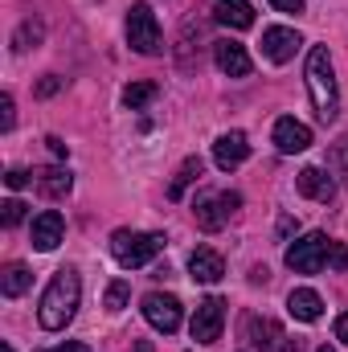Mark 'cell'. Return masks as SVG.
<instances>
[{"mask_svg": "<svg viewBox=\"0 0 348 352\" xmlns=\"http://www.w3.org/2000/svg\"><path fill=\"white\" fill-rule=\"evenodd\" d=\"M78 299H83L78 270H74V266H62V270L50 278V287H45V295H41V303H37L41 328H45V332H62V328L78 316Z\"/></svg>", "mask_w": 348, "mask_h": 352, "instance_id": "1", "label": "cell"}, {"mask_svg": "<svg viewBox=\"0 0 348 352\" xmlns=\"http://www.w3.org/2000/svg\"><path fill=\"white\" fill-rule=\"evenodd\" d=\"M303 78H307V94H312L316 119H320V123H336V119H340V87H336L332 54H328L324 45H312L307 66H303Z\"/></svg>", "mask_w": 348, "mask_h": 352, "instance_id": "2", "label": "cell"}, {"mask_svg": "<svg viewBox=\"0 0 348 352\" xmlns=\"http://www.w3.org/2000/svg\"><path fill=\"white\" fill-rule=\"evenodd\" d=\"M164 250V234H135V230H115L111 234V254L119 266H148Z\"/></svg>", "mask_w": 348, "mask_h": 352, "instance_id": "3", "label": "cell"}, {"mask_svg": "<svg viewBox=\"0 0 348 352\" xmlns=\"http://www.w3.org/2000/svg\"><path fill=\"white\" fill-rule=\"evenodd\" d=\"M127 45H131L135 54H144V58H156V54L164 50L160 21H156V12H152L144 0L131 4V12H127Z\"/></svg>", "mask_w": 348, "mask_h": 352, "instance_id": "4", "label": "cell"}, {"mask_svg": "<svg viewBox=\"0 0 348 352\" xmlns=\"http://www.w3.org/2000/svg\"><path fill=\"white\" fill-rule=\"evenodd\" d=\"M242 205V197L238 192H201L197 201H193V217H197V226L205 230V234H217L226 221H230V213Z\"/></svg>", "mask_w": 348, "mask_h": 352, "instance_id": "5", "label": "cell"}, {"mask_svg": "<svg viewBox=\"0 0 348 352\" xmlns=\"http://www.w3.org/2000/svg\"><path fill=\"white\" fill-rule=\"evenodd\" d=\"M328 246H332L328 234H307V238H299V242L287 246V266L295 274H316L328 263Z\"/></svg>", "mask_w": 348, "mask_h": 352, "instance_id": "6", "label": "cell"}, {"mask_svg": "<svg viewBox=\"0 0 348 352\" xmlns=\"http://www.w3.org/2000/svg\"><path fill=\"white\" fill-rule=\"evenodd\" d=\"M221 324H226V303L213 295V299H201V303H197L188 332H193L197 344H213V340L221 336Z\"/></svg>", "mask_w": 348, "mask_h": 352, "instance_id": "7", "label": "cell"}, {"mask_svg": "<svg viewBox=\"0 0 348 352\" xmlns=\"http://www.w3.org/2000/svg\"><path fill=\"white\" fill-rule=\"evenodd\" d=\"M144 320H148L156 332L173 336L176 328H180V299H176V295H164V291L144 295Z\"/></svg>", "mask_w": 348, "mask_h": 352, "instance_id": "8", "label": "cell"}, {"mask_svg": "<svg viewBox=\"0 0 348 352\" xmlns=\"http://www.w3.org/2000/svg\"><path fill=\"white\" fill-rule=\"evenodd\" d=\"M295 50H299V33H295V29L274 25V29H266V33H262V58H266V62L283 66V62H291V58H295Z\"/></svg>", "mask_w": 348, "mask_h": 352, "instance_id": "9", "label": "cell"}, {"mask_svg": "<svg viewBox=\"0 0 348 352\" xmlns=\"http://www.w3.org/2000/svg\"><path fill=\"white\" fill-rule=\"evenodd\" d=\"M274 148L283 152V156H295V152H307L312 148V127L307 123H299V119H279L274 123Z\"/></svg>", "mask_w": 348, "mask_h": 352, "instance_id": "10", "label": "cell"}, {"mask_svg": "<svg viewBox=\"0 0 348 352\" xmlns=\"http://www.w3.org/2000/svg\"><path fill=\"white\" fill-rule=\"evenodd\" d=\"M213 62H217V70L221 74H230V78H246L250 74V54H246V45H238V41H213Z\"/></svg>", "mask_w": 348, "mask_h": 352, "instance_id": "11", "label": "cell"}, {"mask_svg": "<svg viewBox=\"0 0 348 352\" xmlns=\"http://www.w3.org/2000/svg\"><path fill=\"white\" fill-rule=\"evenodd\" d=\"M246 156H250V144H246L242 131H226V135L213 144V164H217L221 173H234L238 164H246Z\"/></svg>", "mask_w": 348, "mask_h": 352, "instance_id": "12", "label": "cell"}, {"mask_svg": "<svg viewBox=\"0 0 348 352\" xmlns=\"http://www.w3.org/2000/svg\"><path fill=\"white\" fill-rule=\"evenodd\" d=\"M62 234H66V221H62V213H58V209H45L41 217H33V230H29V238H33V246H37L41 254L58 250Z\"/></svg>", "mask_w": 348, "mask_h": 352, "instance_id": "13", "label": "cell"}, {"mask_svg": "<svg viewBox=\"0 0 348 352\" xmlns=\"http://www.w3.org/2000/svg\"><path fill=\"white\" fill-rule=\"evenodd\" d=\"M295 184H299V192L307 197V201H332L336 197V180L324 173V168H303V173L295 176Z\"/></svg>", "mask_w": 348, "mask_h": 352, "instance_id": "14", "label": "cell"}, {"mask_svg": "<svg viewBox=\"0 0 348 352\" xmlns=\"http://www.w3.org/2000/svg\"><path fill=\"white\" fill-rule=\"evenodd\" d=\"M287 311H291L295 320H303V324H316V320L324 316V299H320L312 287H295V291L287 295Z\"/></svg>", "mask_w": 348, "mask_h": 352, "instance_id": "15", "label": "cell"}, {"mask_svg": "<svg viewBox=\"0 0 348 352\" xmlns=\"http://www.w3.org/2000/svg\"><path fill=\"white\" fill-rule=\"evenodd\" d=\"M188 274H193L197 283H217V278L226 274V263H221L217 250L201 246V250H193V258H188Z\"/></svg>", "mask_w": 348, "mask_h": 352, "instance_id": "16", "label": "cell"}, {"mask_svg": "<svg viewBox=\"0 0 348 352\" xmlns=\"http://www.w3.org/2000/svg\"><path fill=\"white\" fill-rule=\"evenodd\" d=\"M213 16H217L226 29H250V25H254L250 0H217V4H213Z\"/></svg>", "mask_w": 348, "mask_h": 352, "instance_id": "17", "label": "cell"}, {"mask_svg": "<svg viewBox=\"0 0 348 352\" xmlns=\"http://www.w3.org/2000/svg\"><path fill=\"white\" fill-rule=\"evenodd\" d=\"M29 283H33L29 266L8 263L4 270H0V295H4V299H17V295H25V291H29Z\"/></svg>", "mask_w": 348, "mask_h": 352, "instance_id": "18", "label": "cell"}, {"mask_svg": "<svg viewBox=\"0 0 348 352\" xmlns=\"http://www.w3.org/2000/svg\"><path fill=\"white\" fill-rule=\"evenodd\" d=\"M201 173H205V164H201V156H188V160L180 164V173L173 176V184H168V201H180V197H184V188L201 180Z\"/></svg>", "mask_w": 348, "mask_h": 352, "instance_id": "19", "label": "cell"}, {"mask_svg": "<svg viewBox=\"0 0 348 352\" xmlns=\"http://www.w3.org/2000/svg\"><path fill=\"white\" fill-rule=\"evenodd\" d=\"M37 188H41L45 197H66V192L74 188V176L66 173V168H41V173H37Z\"/></svg>", "mask_w": 348, "mask_h": 352, "instance_id": "20", "label": "cell"}, {"mask_svg": "<svg viewBox=\"0 0 348 352\" xmlns=\"http://www.w3.org/2000/svg\"><path fill=\"white\" fill-rule=\"evenodd\" d=\"M246 336H250V344L254 349H270L274 340H279V324H270V320H246Z\"/></svg>", "mask_w": 348, "mask_h": 352, "instance_id": "21", "label": "cell"}, {"mask_svg": "<svg viewBox=\"0 0 348 352\" xmlns=\"http://www.w3.org/2000/svg\"><path fill=\"white\" fill-rule=\"evenodd\" d=\"M41 37H45V29H41V21H25V25L17 29V37H12V50H17V54H25V50H33V45H41Z\"/></svg>", "mask_w": 348, "mask_h": 352, "instance_id": "22", "label": "cell"}, {"mask_svg": "<svg viewBox=\"0 0 348 352\" xmlns=\"http://www.w3.org/2000/svg\"><path fill=\"white\" fill-rule=\"evenodd\" d=\"M156 94H160V87H156V82H131V87L123 90V102H127L131 111H140V107H148Z\"/></svg>", "mask_w": 348, "mask_h": 352, "instance_id": "23", "label": "cell"}, {"mask_svg": "<svg viewBox=\"0 0 348 352\" xmlns=\"http://www.w3.org/2000/svg\"><path fill=\"white\" fill-rule=\"evenodd\" d=\"M127 299H131V287H127L123 278H115V283L107 287V299H102V307H107V311H123V307H127Z\"/></svg>", "mask_w": 348, "mask_h": 352, "instance_id": "24", "label": "cell"}, {"mask_svg": "<svg viewBox=\"0 0 348 352\" xmlns=\"http://www.w3.org/2000/svg\"><path fill=\"white\" fill-rule=\"evenodd\" d=\"M0 209H4V213H0V217H4V226H8V230H12V226H21V221H25V201H17V197H8V201H4V205H0Z\"/></svg>", "mask_w": 348, "mask_h": 352, "instance_id": "25", "label": "cell"}, {"mask_svg": "<svg viewBox=\"0 0 348 352\" xmlns=\"http://www.w3.org/2000/svg\"><path fill=\"white\" fill-rule=\"evenodd\" d=\"M328 266H332V270H348V246L345 242H332V246H328Z\"/></svg>", "mask_w": 348, "mask_h": 352, "instance_id": "26", "label": "cell"}, {"mask_svg": "<svg viewBox=\"0 0 348 352\" xmlns=\"http://www.w3.org/2000/svg\"><path fill=\"white\" fill-rule=\"evenodd\" d=\"M17 111H12V94H0V131H12Z\"/></svg>", "mask_w": 348, "mask_h": 352, "instance_id": "27", "label": "cell"}, {"mask_svg": "<svg viewBox=\"0 0 348 352\" xmlns=\"http://www.w3.org/2000/svg\"><path fill=\"white\" fill-rule=\"evenodd\" d=\"M62 90V78L58 74H45L41 82H37V98H50V94H58Z\"/></svg>", "mask_w": 348, "mask_h": 352, "instance_id": "28", "label": "cell"}, {"mask_svg": "<svg viewBox=\"0 0 348 352\" xmlns=\"http://www.w3.org/2000/svg\"><path fill=\"white\" fill-rule=\"evenodd\" d=\"M29 180H33V176L25 173V168H12V173L4 176V184H8V188H25V184H29Z\"/></svg>", "mask_w": 348, "mask_h": 352, "instance_id": "29", "label": "cell"}, {"mask_svg": "<svg viewBox=\"0 0 348 352\" xmlns=\"http://www.w3.org/2000/svg\"><path fill=\"white\" fill-rule=\"evenodd\" d=\"M45 144H50V152H54V156H58V160H66V156H70V148H66V144H62V140H58V135H50V140H45Z\"/></svg>", "mask_w": 348, "mask_h": 352, "instance_id": "30", "label": "cell"}, {"mask_svg": "<svg viewBox=\"0 0 348 352\" xmlns=\"http://www.w3.org/2000/svg\"><path fill=\"white\" fill-rule=\"evenodd\" d=\"M279 12H303V0H270Z\"/></svg>", "mask_w": 348, "mask_h": 352, "instance_id": "31", "label": "cell"}, {"mask_svg": "<svg viewBox=\"0 0 348 352\" xmlns=\"http://www.w3.org/2000/svg\"><path fill=\"white\" fill-rule=\"evenodd\" d=\"M41 352H90L87 344H78V340H74V344H58V349H41Z\"/></svg>", "mask_w": 348, "mask_h": 352, "instance_id": "32", "label": "cell"}, {"mask_svg": "<svg viewBox=\"0 0 348 352\" xmlns=\"http://www.w3.org/2000/svg\"><path fill=\"white\" fill-rule=\"evenodd\" d=\"M336 340H345V344H348V311L336 320Z\"/></svg>", "mask_w": 348, "mask_h": 352, "instance_id": "33", "label": "cell"}, {"mask_svg": "<svg viewBox=\"0 0 348 352\" xmlns=\"http://www.w3.org/2000/svg\"><path fill=\"white\" fill-rule=\"evenodd\" d=\"M283 352H303V344H299V340H287V344H283Z\"/></svg>", "mask_w": 348, "mask_h": 352, "instance_id": "34", "label": "cell"}, {"mask_svg": "<svg viewBox=\"0 0 348 352\" xmlns=\"http://www.w3.org/2000/svg\"><path fill=\"white\" fill-rule=\"evenodd\" d=\"M340 164H345V173H348V140L340 144Z\"/></svg>", "mask_w": 348, "mask_h": 352, "instance_id": "35", "label": "cell"}, {"mask_svg": "<svg viewBox=\"0 0 348 352\" xmlns=\"http://www.w3.org/2000/svg\"><path fill=\"white\" fill-rule=\"evenodd\" d=\"M0 352H17V349H12V344H4V349H0Z\"/></svg>", "mask_w": 348, "mask_h": 352, "instance_id": "36", "label": "cell"}, {"mask_svg": "<svg viewBox=\"0 0 348 352\" xmlns=\"http://www.w3.org/2000/svg\"><path fill=\"white\" fill-rule=\"evenodd\" d=\"M316 352H332V349H328V344H324V349H316Z\"/></svg>", "mask_w": 348, "mask_h": 352, "instance_id": "37", "label": "cell"}]
</instances>
